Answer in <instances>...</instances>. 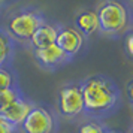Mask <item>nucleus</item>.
<instances>
[{
	"instance_id": "obj_17",
	"label": "nucleus",
	"mask_w": 133,
	"mask_h": 133,
	"mask_svg": "<svg viewBox=\"0 0 133 133\" xmlns=\"http://www.w3.org/2000/svg\"><path fill=\"white\" fill-rule=\"evenodd\" d=\"M127 97H129V100H132V81L127 82Z\"/></svg>"
},
{
	"instance_id": "obj_15",
	"label": "nucleus",
	"mask_w": 133,
	"mask_h": 133,
	"mask_svg": "<svg viewBox=\"0 0 133 133\" xmlns=\"http://www.w3.org/2000/svg\"><path fill=\"white\" fill-rule=\"evenodd\" d=\"M124 43H126V52L129 57L133 55V33L129 31L126 35V39H124Z\"/></svg>"
},
{
	"instance_id": "obj_7",
	"label": "nucleus",
	"mask_w": 133,
	"mask_h": 133,
	"mask_svg": "<svg viewBox=\"0 0 133 133\" xmlns=\"http://www.w3.org/2000/svg\"><path fill=\"white\" fill-rule=\"evenodd\" d=\"M35 58L39 63V66H42L43 69H55L60 64L69 61V57L55 43L41 49H35Z\"/></svg>"
},
{
	"instance_id": "obj_5",
	"label": "nucleus",
	"mask_w": 133,
	"mask_h": 133,
	"mask_svg": "<svg viewBox=\"0 0 133 133\" xmlns=\"http://www.w3.org/2000/svg\"><path fill=\"white\" fill-rule=\"evenodd\" d=\"M19 127L23 133H52L55 120L46 108L33 105L31 111Z\"/></svg>"
},
{
	"instance_id": "obj_9",
	"label": "nucleus",
	"mask_w": 133,
	"mask_h": 133,
	"mask_svg": "<svg viewBox=\"0 0 133 133\" xmlns=\"http://www.w3.org/2000/svg\"><path fill=\"white\" fill-rule=\"evenodd\" d=\"M57 30H58V27H55L52 24H48V23H43L33 33V36L30 37L31 46L35 49H41V48H45V46H49V45L55 43Z\"/></svg>"
},
{
	"instance_id": "obj_16",
	"label": "nucleus",
	"mask_w": 133,
	"mask_h": 133,
	"mask_svg": "<svg viewBox=\"0 0 133 133\" xmlns=\"http://www.w3.org/2000/svg\"><path fill=\"white\" fill-rule=\"evenodd\" d=\"M14 132H15V127L12 124H9L8 121L0 118V133H14Z\"/></svg>"
},
{
	"instance_id": "obj_1",
	"label": "nucleus",
	"mask_w": 133,
	"mask_h": 133,
	"mask_svg": "<svg viewBox=\"0 0 133 133\" xmlns=\"http://www.w3.org/2000/svg\"><path fill=\"white\" fill-rule=\"evenodd\" d=\"M84 112L94 118L108 117L120 103V90L114 81L105 75H93L81 82Z\"/></svg>"
},
{
	"instance_id": "obj_10",
	"label": "nucleus",
	"mask_w": 133,
	"mask_h": 133,
	"mask_svg": "<svg viewBox=\"0 0 133 133\" xmlns=\"http://www.w3.org/2000/svg\"><path fill=\"white\" fill-rule=\"evenodd\" d=\"M76 30L84 36V35H93L99 30V21L94 11H82L76 15L75 25Z\"/></svg>"
},
{
	"instance_id": "obj_13",
	"label": "nucleus",
	"mask_w": 133,
	"mask_h": 133,
	"mask_svg": "<svg viewBox=\"0 0 133 133\" xmlns=\"http://www.w3.org/2000/svg\"><path fill=\"white\" fill-rule=\"evenodd\" d=\"M76 133H108V129L103 126L100 121L90 120V121L82 123L78 127V132Z\"/></svg>"
},
{
	"instance_id": "obj_6",
	"label": "nucleus",
	"mask_w": 133,
	"mask_h": 133,
	"mask_svg": "<svg viewBox=\"0 0 133 133\" xmlns=\"http://www.w3.org/2000/svg\"><path fill=\"white\" fill-rule=\"evenodd\" d=\"M55 45L70 58L75 54H78L79 49L82 48V45H84V36L73 25L58 27Z\"/></svg>"
},
{
	"instance_id": "obj_14",
	"label": "nucleus",
	"mask_w": 133,
	"mask_h": 133,
	"mask_svg": "<svg viewBox=\"0 0 133 133\" xmlns=\"http://www.w3.org/2000/svg\"><path fill=\"white\" fill-rule=\"evenodd\" d=\"M12 87H17V85H15L14 75L9 72L8 69L0 67V91L8 90V88H12Z\"/></svg>"
},
{
	"instance_id": "obj_11",
	"label": "nucleus",
	"mask_w": 133,
	"mask_h": 133,
	"mask_svg": "<svg viewBox=\"0 0 133 133\" xmlns=\"http://www.w3.org/2000/svg\"><path fill=\"white\" fill-rule=\"evenodd\" d=\"M14 52V41L6 31L0 30V67L6 63Z\"/></svg>"
},
{
	"instance_id": "obj_4",
	"label": "nucleus",
	"mask_w": 133,
	"mask_h": 133,
	"mask_svg": "<svg viewBox=\"0 0 133 133\" xmlns=\"http://www.w3.org/2000/svg\"><path fill=\"white\" fill-rule=\"evenodd\" d=\"M58 111L64 118H75L84 112V99L81 82H72L58 91Z\"/></svg>"
},
{
	"instance_id": "obj_12",
	"label": "nucleus",
	"mask_w": 133,
	"mask_h": 133,
	"mask_svg": "<svg viewBox=\"0 0 133 133\" xmlns=\"http://www.w3.org/2000/svg\"><path fill=\"white\" fill-rule=\"evenodd\" d=\"M21 96H23V94H21V91L18 90V87H12V88L0 91V114L5 112V111H6L17 99H19Z\"/></svg>"
},
{
	"instance_id": "obj_18",
	"label": "nucleus",
	"mask_w": 133,
	"mask_h": 133,
	"mask_svg": "<svg viewBox=\"0 0 133 133\" xmlns=\"http://www.w3.org/2000/svg\"><path fill=\"white\" fill-rule=\"evenodd\" d=\"M108 133H123V132H118V130H108Z\"/></svg>"
},
{
	"instance_id": "obj_8",
	"label": "nucleus",
	"mask_w": 133,
	"mask_h": 133,
	"mask_svg": "<svg viewBox=\"0 0 133 133\" xmlns=\"http://www.w3.org/2000/svg\"><path fill=\"white\" fill-rule=\"evenodd\" d=\"M31 108H33V103H30L24 96H21L19 99H17L5 112L0 114V118L8 121V123L12 124L14 127H18V126L23 124V121L25 120V117L29 115Z\"/></svg>"
},
{
	"instance_id": "obj_3",
	"label": "nucleus",
	"mask_w": 133,
	"mask_h": 133,
	"mask_svg": "<svg viewBox=\"0 0 133 133\" xmlns=\"http://www.w3.org/2000/svg\"><path fill=\"white\" fill-rule=\"evenodd\" d=\"M45 23L42 14L36 9H21L12 14L6 23L8 35L12 39L30 41L33 33Z\"/></svg>"
},
{
	"instance_id": "obj_2",
	"label": "nucleus",
	"mask_w": 133,
	"mask_h": 133,
	"mask_svg": "<svg viewBox=\"0 0 133 133\" xmlns=\"http://www.w3.org/2000/svg\"><path fill=\"white\" fill-rule=\"evenodd\" d=\"M99 30L106 35H120L124 33L130 24V12L124 3L117 0L103 2L96 11Z\"/></svg>"
}]
</instances>
